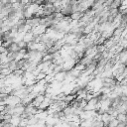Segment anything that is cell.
<instances>
[{
	"mask_svg": "<svg viewBox=\"0 0 127 127\" xmlns=\"http://www.w3.org/2000/svg\"><path fill=\"white\" fill-rule=\"evenodd\" d=\"M45 98H46V95L39 94V95H37V96L34 98V100H33L32 104H33L34 106H36V107H39V106L41 105V103L44 101V99H45Z\"/></svg>",
	"mask_w": 127,
	"mask_h": 127,
	"instance_id": "cell-1",
	"label": "cell"
},
{
	"mask_svg": "<svg viewBox=\"0 0 127 127\" xmlns=\"http://www.w3.org/2000/svg\"><path fill=\"white\" fill-rule=\"evenodd\" d=\"M21 119H22V116H18V115H12V118H11V124L14 126V127H19L20 126V123H21Z\"/></svg>",
	"mask_w": 127,
	"mask_h": 127,
	"instance_id": "cell-2",
	"label": "cell"
},
{
	"mask_svg": "<svg viewBox=\"0 0 127 127\" xmlns=\"http://www.w3.org/2000/svg\"><path fill=\"white\" fill-rule=\"evenodd\" d=\"M119 123H120V122L118 121V119H117L116 117H114V118H113V119H112L105 127H117V126L119 125Z\"/></svg>",
	"mask_w": 127,
	"mask_h": 127,
	"instance_id": "cell-3",
	"label": "cell"
},
{
	"mask_svg": "<svg viewBox=\"0 0 127 127\" xmlns=\"http://www.w3.org/2000/svg\"><path fill=\"white\" fill-rule=\"evenodd\" d=\"M116 118L118 119L119 122H127V114H124V113H119Z\"/></svg>",
	"mask_w": 127,
	"mask_h": 127,
	"instance_id": "cell-4",
	"label": "cell"
}]
</instances>
